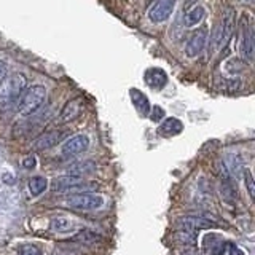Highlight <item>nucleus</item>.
<instances>
[{"label":"nucleus","mask_w":255,"mask_h":255,"mask_svg":"<svg viewBox=\"0 0 255 255\" xmlns=\"http://www.w3.org/2000/svg\"><path fill=\"white\" fill-rule=\"evenodd\" d=\"M235 24H236V18H235V10L231 6H227L222 13L220 21L215 24L214 29V35L211 40V51L220 50V48L227 46L231 35L235 32Z\"/></svg>","instance_id":"obj_1"},{"label":"nucleus","mask_w":255,"mask_h":255,"mask_svg":"<svg viewBox=\"0 0 255 255\" xmlns=\"http://www.w3.org/2000/svg\"><path fill=\"white\" fill-rule=\"evenodd\" d=\"M27 78L21 72H16L10 78H5V82L0 86V106L11 107L13 104H18L22 91L26 90Z\"/></svg>","instance_id":"obj_2"},{"label":"nucleus","mask_w":255,"mask_h":255,"mask_svg":"<svg viewBox=\"0 0 255 255\" xmlns=\"http://www.w3.org/2000/svg\"><path fill=\"white\" fill-rule=\"evenodd\" d=\"M46 99V90L42 85H34L29 86L22 91L21 98L18 101V110L24 117H29L43 106Z\"/></svg>","instance_id":"obj_3"},{"label":"nucleus","mask_w":255,"mask_h":255,"mask_svg":"<svg viewBox=\"0 0 255 255\" xmlns=\"http://www.w3.org/2000/svg\"><path fill=\"white\" fill-rule=\"evenodd\" d=\"M254 26L251 19L247 18V14L241 21V42H239V51H241L243 58L247 61L254 59Z\"/></svg>","instance_id":"obj_4"},{"label":"nucleus","mask_w":255,"mask_h":255,"mask_svg":"<svg viewBox=\"0 0 255 255\" xmlns=\"http://www.w3.org/2000/svg\"><path fill=\"white\" fill-rule=\"evenodd\" d=\"M102 204H104L102 196L90 195V193L75 195L67 199V206L70 209H75V211H96V209H99V207H102Z\"/></svg>","instance_id":"obj_5"},{"label":"nucleus","mask_w":255,"mask_h":255,"mask_svg":"<svg viewBox=\"0 0 255 255\" xmlns=\"http://www.w3.org/2000/svg\"><path fill=\"white\" fill-rule=\"evenodd\" d=\"M206 43H207V29L206 27L196 29L193 34L190 35L188 42L185 45V54L188 58H196V56L201 54V51L204 50Z\"/></svg>","instance_id":"obj_6"},{"label":"nucleus","mask_w":255,"mask_h":255,"mask_svg":"<svg viewBox=\"0 0 255 255\" xmlns=\"http://www.w3.org/2000/svg\"><path fill=\"white\" fill-rule=\"evenodd\" d=\"M174 0H155V3L151 5L148 10V18L151 22H163L166 21L174 11Z\"/></svg>","instance_id":"obj_7"},{"label":"nucleus","mask_w":255,"mask_h":255,"mask_svg":"<svg viewBox=\"0 0 255 255\" xmlns=\"http://www.w3.org/2000/svg\"><path fill=\"white\" fill-rule=\"evenodd\" d=\"M88 147H90V139H88V135L78 134V135H74V137H70L67 142H64L62 155L64 156H74L78 153H83Z\"/></svg>","instance_id":"obj_8"},{"label":"nucleus","mask_w":255,"mask_h":255,"mask_svg":"<svg viewBox=\"0 0 255 255\" xmlns=\"http://www.w3.org/2000/svg\"><path fill=\"white\" fill-rule=\"evenodd\" d=\"M177 227L183 231H191V233H195L196 230H201V228H211L214 227L212 222L206 220L203 217H191V215H187V217H180L177 219Z\"/></svg>","instance_id":"obj_9"},{"label":"nucleus","mask_w":255,"mask_h":255,"mask_svg":"<svg viewBox=\"0 0 255 255\" xmlns=\"http://www.w3.org/2000/svg\"><path fill=\"white\" fill-rule=\"evenodd\" d=\"M82 112H83V102L80 99H70L66 106L62 107L59 114V120L62 123H70L82 115Z\"/></svg>","instance_id":"obj_10"},{"label":"nucleus","mask_w":255,"mask_h":255,"mask_svg":"<svg viewBox=\"0 0 255 255\" xmlns=\"http://www.w3.org/2000/svg\"><path fill=\"white\" fill-rule=\"evenodd\" d=\"M66 137V132L62 131H48L45 134H42L40 137L34 142V148L35 150H46L51 148Z\"/></svg>","instance_id":"obj_11"},{"label":"nucleus","mask_w":255,"mask_h":255,"mask_svg":"<svg viewBox=\"0 0 255 255\" xmlns=\"http://www.w3.org/2000/svg\"><path fill=\"white\" fill-rule=\"evenodd\" d=\"M82 183V175H74V174H66L61 177H56L51 182V190L54 191H69L74 187Z\"/></svg>","instance_id":"obj_12"},{"label":"nucleus","mask_w":255,"mask_h":255,"mask_svg":"<svg viewBox=\"0 0 255 255\" xmlns=\"http://www.w3.org/2000/svg\"><path fill=\"white\" fill-rule=\"evenodd\" d=\"M145 82L151 90H163L167 83V75L163 69L153 67L145 72Z\"/></svg>","instance_id":"obj_13"},{"label":"nucleus","mask_w":255,"mask_h":255,"mask_svg":"<svg viewBox=\"0 0 255 255\" xmlns=\"http://www.w3.org/2000/svg\"><path fill=\"white\" fill-rule=\"evenodd\" d=\"M182 131H183V125L177 118H166L158 128V134L161 137H172V135H177Z\"/></svg>","instance_id":"obj_14"},{"label":"nucleus","mask_w":255,"mask_h":255,"mask_svg":"<svg viewBox=\"0 0 255 255\" xmlns=\"http://www.w3.org/2000/svg\"><path fill=\"white\" fill-rule=\"evenodd\" d=\"M131 99H132V104L135 106V109H137V112H139L142 117L148 115V112H150V102L145 98V94H142L137 90H131Z\"/></svg>","instance_id":"obj_15"},{"label":"nucleus","mask_w":255,"mask_h":255,"mask_svg":"<svg viewBox=\"0 0 255 255\" xmlns=\"http://www.w3.org/2000/svg\"><path fill=\"white\" fill-rule=\"evenodd\" d=\"M206 16V11L203 6H195L191 8L190 11L185 13V16H183V21H185V26L191 27V26H196V24H199Z\"/></svg>","instance_id":"obj_16"},{"label":"nucleus","mask_w":255,"mask_h":255,"mask_svg":"<svg viewBox=\"0 0 255 255\" xmlns=\"http://www.w3.org/2000/svg\"><path fill=\"white\" fill-rule=\"evenodd\" d=\"M51 228L54 231H59V233H67V231L74 230V222H72L69 217L59 215V217H53L51 219Z\"/></svg>","instance_id":"obj_17"},{"label":"nucleus","mask_w":255,"mask_h":255,"mask_svg":"<svg viewBox=\"0 0 255 255\" xmlns=\"http://www.w3.org/2000/svg\"><path fill=\"white\" fill-rule=\"evenodd\" d=\"M96 169V164L93 161H78L74 166L69 167V172L74 175H83Z\"/></svg>","instance_id":"obj_18"},{"label":"nucleus","mask_w":255,"mask_h":255,"mask_svg":"<svg viewBox=\"0 0 255 255\" xmlns=\"http://www.w3.org/2000/svg\"><path fill=\"white\" fill-rule=\"evenodd\" d=\"M46 188H48V182L45 177H32L29 182V190L34 196L42 195Z\"/></svg>","instance_id":"obj_19"},{"label":"nucleus","mask_w":255,"mask_h":255,"mask_svg":"<svg viewBox=\"0 0 255 255\" xmlns=\"http://www.w3.org/2000/svg\"><path fill=\"white\" fill-rule=\"evenodd\" d=\"M222 193L223 196H225L227 199H236L238 198V190L235 187V183L233 180H231V177H225V179H222Z\"/></svg>","instance_id":"obj_20"},{"label":"nucleus","mask_w":255,"mask_h":255,"mask_svg":"<svg viewBox=\"0 0 255 255\" xmlns=\"http://www.w3.org/2000/svg\"><path fill=\"white\" fill-rule=\"evenodd\" d=\"M244 180H246V187H247V191H249L251 199H255V183H254L252 172L249 169L244 171Z\"/></svg>","instance_id":"obj_21"},{"label":"nucleus","mask_w":255,"mask_h":255,"mask_svg":"<svg viewBox=\"0 0 255 255\" xmlns=\"http://www.w3.org/2000/svg\"><path fill=\"white\" fill-rule=\"evenodd\" d=\"M164 110L159 107V106H153V109H151V114H150V120L151 122H155V123H158L159 120H163L164 118Z\"/></svg>","instance_id":"obj_22"},{"label":"nucleus","mask_w":255,"mask_h":255,"mask_svg":"<svg viewBox=\"0 0 255 255\" xmlns=\"http://www.w3.org/2000/svg\"><path fill=\"white\" fill-rule=\"evenodd\" d=\"M19 255H42V252H40L34 246H24L19 251Z\"/></svg>","instance_id":"obj_23"},{"label":"nucleus","mask_w":255,"mask_h":255,"mask_svg":"<svg viewBox=\"0 0 255 255\" xmlns=\"http://www.w3.org/2000/svg\"><path fill=\"white\" fill-rule=\"evenodd\" d=\"M6 74H8V64L5 61H0V86L5 82Z\"/></svg>","instance_id":"obj_24"},{"label":"nucleus","mask_w":255,"mask_h":255,"mask_svg":"<svg viewBox=\"0 0 255 255\" xmlns=\"http://www.w3.org/2000/svg\"><path fill=\"white\" fill-rule=\"evenodd\" d=\"M22 166L26 167V169H32V167H35V158L34 156H27L22 161Z\"/></svg>","instance_id":"obj_25"},{"label":"nucleus","mask_w":255,"mask_h":255,"mask_svg":"<svg viewBox=\"0 0 255 255\" xmlns=\"http://www.w3.org/2000/svg\"><path fill=\"white\" fill-rule=\"evenodd\" d=\"M230 247H231V251L228 252V255H244V252L241 249H238V247L235 246H230Z\"/></svg>","instance_id":"obj_26"},{"label":"nucleus","mask_w":255,"mask_h":255,"mask_svg":"<svg viewBox=\"0 0 255 255\" xmlns=\"http://www.w3.org/2000/svg\"><path fill=\"white\" fill-rule=\"evenodd\" d=\"M195 3H198V0H185V8L193 6Z\"/></svg>","instance_id":"obj_27"}]
</instances>
